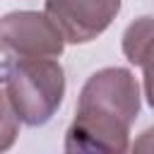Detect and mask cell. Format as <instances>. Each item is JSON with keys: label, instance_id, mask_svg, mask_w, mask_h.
I'll use <instances>...</instances> for the list:
<instances>
[{"label": "cell", "instance_id": "5b68a950", "mask_svg": "<svg viewBox=\"0 0 154 154\" xmlns=\"http://www.w3.org/2000/svg\"><path fill=\"white\" fill-rule=\"evenodd\" d=\"M123 53L132 65L142 67L144 96L154 108V17H140L125 29Z\"/></svg>", "mask_w": 154, "mask_h": 154}, {"label": "cell", "instance_id": "277c9868", "mask_svg": "<svg viewBox=\"0 0 154 154\" xmlns=\"http://www.w3.org/2000/svg\"><path fill=\"white\" fill-rule=\"evenodd\" d=\"M43 12L67 43H89L111 26L120 0H46Z\"/></svg>", "mask_w": 154, "mask_h": 154}, {"label": "cell", "instance_id": "52a82bcc", "mask_svg": "<svg viewBox=\"0 0 154 154\" xmlns=\"http://www.w3.org/2000/svg\"><path fill=\"white\" fill-rule=\"evenodd\" d=\"M132 149L135 152H154V128H147L137 137V142L132 144Z\"/></svg>", "mask_w": 154, "mask_h": 154}, {"label": "cell", "instance_id": "6da1fadb", "mask_svg": "<svg viewBox=\"0 0 154 154\" xmlns=\"http://www.w3.org/2000/svg\"><path fill=\"white\" fill-rule=\"evenodd\" d=\"M137 113L140 87L130 70L103 67L94 72L79 91L75 118L65 132V152H125Z\"/></svg>", "mask_w": 154, "mask_h": 154}, {"label": "cell", "instance_id": "8992f818", "mask_svg": "<svg viewBox=\"0 0 154 154\" xmlns=\"http://www.w3.org/2000/svg\"><path fill=\"white\" fill-rule=\"evenodd\" d=\"M17 135H19V118L12 108V103L7 101L5 91L0 89V152L10 149L17 140Z\"/></svg>", "mask_w": 154, "mask_h": 154}, {"label": "cell", "instance_id": "7a4b0ae2", "mask_svg": "<svg viewBox=\"0 0 154 154\" xmlns=\"http://www.w3.org/2000/svg\"><path fill=\"white\" fill-rule=\"evenodd\" d=\"M0 89L12 103L19 123L46 125L65 96V72L55 58H5L0 63Z\"/></svg>", "mask_w": 154, "mask_h": 154}, {"label": "cell", "instance_id": "3957f363", "mask_svg": "<svg viewBox=\"0 0 154 154\" xmlns=\"http://www.w3.org/2000/svg\"><path fill=\"white\" fill-rule=\"evenodd\" d=\"M65 38L46 12H10L0 17V51L10 58H58Z\"/></svg>", "mask_w": 154, "mask_h": 154}]
</instances>
